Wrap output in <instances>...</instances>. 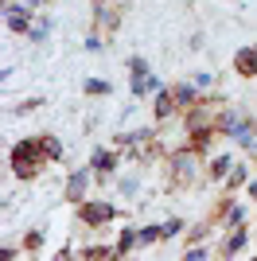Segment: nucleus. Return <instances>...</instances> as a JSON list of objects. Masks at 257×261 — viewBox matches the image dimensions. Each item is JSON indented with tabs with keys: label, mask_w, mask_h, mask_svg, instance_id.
Instances as JSON below:
<instances>
[{
	"label": "nucleus",
	"mask_w": 257,
	"mask_h": 261,
	"mask_svg": "<svg viewBox=\"0 0 257 261\" xmlns=\"http://www.w3.org/2000/svg\"><path fill=\"white\" fill-rule=\"evenodd\" d=\"M12 168L20 172V179H32L35 175V141H20L16 148H12Z\"/></svg>",
	"instance_id": "obj_1"
},
{
	"label": "nucleus",
	"mask_w": 257,
	"mask_h": 261,
	"mask_svg": "<svg viewBox=\"0 0 257 261\" xmlns=\"http://www.w3.org/2000/svg\"><path fill=\"white\" fill-rule=\"evenodd\" d=\"M82 218L86 222H106V218H113V207H106V203H86Z\"/></svg>",
	"instance_id": "obj_2"
},
{
	"label": "nucleus",
	"mask_w": 257,
	"mask_h": 261,
	"mask_svg": "<svg viewBox=\"0 0 257 261\" xmlns=\"http://www.w3.org/2000/svg\"><path fill=\"white\" fill-rule=\"evenodd\" d=\"M152 90H160V82L144 70V74H133V94H152Z\"/></svg>",
	"instance_id": "obj_3"
},
{
	"label": "nucleus",
	"mask_w": 257,
	"mask_h": 261,
	"mask_svg": "<svg viewBox=\"0 0 257 261\" xmlns=\"http://www.w3.org/2000/svg\"><path fill=\"white\" fill-rule=\"evenodd\" d=\"M86 184H90V172H74V175H70V187H66V195H70V199H82Z\"/></svg>",
	"instance_id": "obj_4"
},
{
	"label": "nucleus",
	"mask_w": 257,
	"mask_h": 261,
	"mask_svg": "<svg viewBox=\"0 0 257 261\" xmlns=\"http://www.w3.org/2000/svg\"><path fill=\"white\" fill-rule=\"evenodd\" d=\"M8 28L12 32H28V8H8Z\"/></svg>",
	"instance_id": "obj_5"
},
{
	"label": "nucleus",
	"mask_w": 257,
	"mask_h": 261,
	"mask_svg": "<svg viewBox=\"0 0 257 261\" xmlns=\"http://www.w3.org/2000/svg\"><path fill=\"white\" fill-rule=\"evenodd\" d=\"M175 172H179L183 179H195V160H191V156H187V152H183L179 160H175Z\"/></svg>",
	"instance_id": "obj_6"
},
{
	"label": "nucleus",
	"mask_w": 257,
	"mask_h": 261,
	"mask_svg": "<svg viewBox=\"0 0 257 261\" xmlns=\"http://www.w3.org/2000/svg\"><path fill=\"white\" fill-rule=\"evenodd\" d=\"M43 148H47V152H43V156H51V160H63V144H59V141H55V137H43Z\"/></svg>",
	"instance_id": "obj_7"
},
{
	"label": "nucleus",
	"mask_w": 257,
	"mask_h": 261,
	"mask_svg": "<svg viewBox=\"0 0 257 261\" xmlns=\"http://www.w3.org/2000/svg\"><path fill=\"white\" fill-rule=\"evenodd\" d=\"M253 59H257V51H242V55H238V66H242V74H253V70H257Z\"/></svg>",
	"instance_id": "obj_8"
},
{
	"label": "nucleus",
	"mask_w": 257,
	"mask_h": 261,
	"mask_svg": "<svg viewBox=\"0 0 257 261\" xmlns=\"http://www.w3.org/2000/svg\"><path fill=\"white\" fill-rule=\"evenodd\" d=\"M175 101L191 106V101H195V86H175Z\"/></svg>",
	"instance_id": "obj_9"
},
{
	"label": "nucleus",
	"mask_w": 257,
	"mask_h": 261,
	"mask_svg": "<svg viewBox=\"0 0 257 261\" xmlns=\"http://www.w3.org/2000/svg\"><path fill=\"white\" fill-rule=\"evenodd\" d=\"M113 164H117V156H109V152H97V156H94V168H101V172H106V168H113Z\"/></svg>",
	"instance_id": "obj_10"
},
{
	"label": "nucleus",
	"mask_w": 257,
	"mask_h": 261,
	"mask_svg": "<svg viewBox=\"0 0 257 261\" xmlns=\"http://www.w3.org/2000/svg\"><path fill=\"white\" fill-rule=\"evenodd\" d=\"M86 94H109V86L101 78H90V82H86Z\"/></svg>",
	"instance_id": "obj_11"
},
{
	"label": "nucleus",
	"mask_w": 257,
	"mask_h": 261,
	"mask_svg": "<svg viewBox=\"0 0 257 261\" xmlns=\"http://www.w3.org/2000/svg\"><path fill=\"white\" fill-rule=\"evenodd\" d=\"M242 246H246V234H242V230H238L234 238H230V246H226V253H238V250H242Z\"/></svg>",
	"instance_id": "obj_12"
},
{
	"label": "nucleus",
	"mask_w": 257,
	"mask_h": 261,
	"mask_svg": "<svg viewBox=\"0 0 257 261\" xmlns=\"http://www.w3.org/2000/svg\"><path fill=\"white\" fill-rule=\"evenodd\" d=\"M168 109H171V94H164V90H160V101H156V113H160V117H164Z\"/></svg>",
	"instance_id": "obj_13"
},
{
	"label": "nucleus",
	"mask_w": 257,
	"mask_h": 261,
	"mask_svg": "<svg viewBox=\"0 0 257 261\" xmlns=\"http://www.w3.org/2000/svg\"><path fill=\"white\" fill-rule=\"evenodd\" d=\"M164 230H156V226H148V230H140V242H156Z\"/></svg>",
	"instance_id": "obj_14"
},
{
	"label": "nucleus",
	"mask_w": 257,
	"mask_h": 261,
	"mask_svg": "<svg viewBox=\"0 0 257 261\" xmlns=\"http://www.w3.org/2000/svg\"><path fill=\"white\" fill-rule=\"evenodd\" d=\"M133 238H137V234H133V230H125V234H121V246H117V250H121V253H125V250H128V246H133Z\"/></svg>",
	"instance_id": "obj_15"
},
{
	"label": "nucleus",
	"mask_w": 257,
	"mask_h": 261,
	"mask_svg": "<svg viewBox=\"0 0 257 261\" xmlns=\"http://www.w3.org/2000/svg\"><path fill=\"white\" fill-rule=\"evenodd\" d=\"M47 28H51V23H35L28 35H32V39H43V35H47Z\"/></svg>",
	"instance_id": "obj_16"
},
{
	"label": "nucleus",
	"mask_w": 257,
	"mask_h": 261,
	"mask_svg": "<svg viewBox=\"0 0 257 261\" xmlns=\"http://www.w3.org/2000/svg\"><path fill=\"white\" fill-rule=\"evenodd\" d=\"M32 4H47V0H32Z\"/></svg>",
	"instance_id": "obj_17"
}]
</instances>
